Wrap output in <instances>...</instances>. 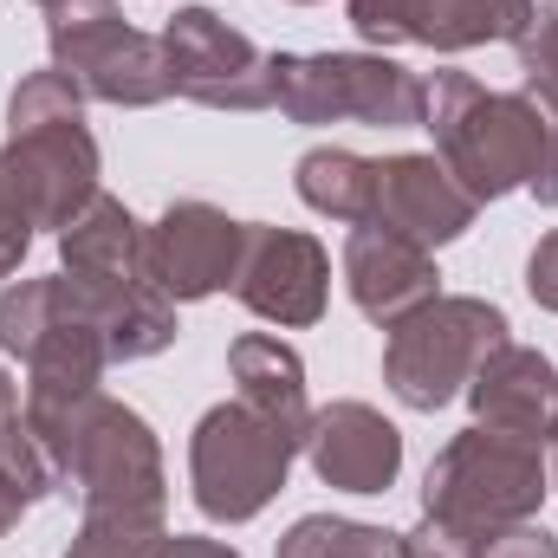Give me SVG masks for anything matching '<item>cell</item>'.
Masks as SVG:
<instances>
[{"mask_svg":"<svg viewBox=\"0 0 558 558\" xmlns=\"http://www.w3.org/2000/svg\"><path fill=\"white\" fill-rule=\"evenodd\" d=\"M59 254H65V279L78 286H105V279H149V260H143V221L111 202V195H92L72 228L59 234ZM156 286V279H149Z\"/></svg>","mask_w":558,"mask_h":558,"instance_id":"cell-16","label":"cell"},{"mask_svg":"<svg viewBox=\"0 0 558 558\" xmlns=\"http://www.w3.org/2000/svg\"><path fill=\"white\" fill-rule=\"evenodd\" d=\"M331 292V260L312 234L299 228H247L241 267H234V299L267 318V325H312Z\"/></svg>","mask_w":558,"mask_h":558,"instance_id":"cell-11","label":"cell"},{"mask_svg":"<svg viewBox=\"0 0 558 558\" xmlns=\"http://www.w3.org/2000/svg\"><path fill=\"white\" fill-rule=\"evenodd\" d=\"M474 195L441 169V156H384L377 162V189H371V221L364 228H390L416 247H448L474 228Z\"/></svg>","mask_w":558,"mask_h":558,"instance_id":"cell-12","label":"cell"},{"mask_svg":"<svg viewBox=\"0 0 558 558\" xmlns=\"http://www.w3.org/2000/svg\"><path fill=\"white\" fill-rule=\"evenodd\" d=\"M533 0H422L416 46L435 52H468V46H494V39H526L533 26Z\"/></svg>","mask_w":558,"mask_h":558,"instance_id":"cell-18","label":"cell"},{"mask_svg":"<svg viewBox=\"0 0 558 558\" xmlns=\"http://www.w3.org/2000/svg\"><path fill=\"white\" fill-rule=\"evenodd\" d=\"M299 7H305V0H299Z\"/></svg>","mask_w":558,"mask_h":558,"instance_id":"cell-34","label":"cell"},{"mask_svg":"<svg viewBox=\"0 0 558 558\" xmlns=\"http://www.w3.org/2000/svg\"><path fill=\"white\" fill-rule=\"evenodd\" d=\"M162 59L182 98L208 111H267L274 105V52H260L247 33H234L208 7H182L162 26Z\"/></svg>","mask_w":558,"mask_h":558,"instance_id":"cell-9","label":"cell"},{"mask_svg":"<svg viewBox=\"0 0 558 558\" xmlns=\"http://www.w3.org/2000/svg\"><path fill=\"white\" fill-rule=\"evenodd\" d=\"M371 189H377V162L357 156V149L325 143V149L299 156V202L318 208V215H331V221L364 228L371 221Z\"/></svg>","mask_w":558,"mask_h":558,"instance_id":"cell-19","label":"cell"},{"mask_svg":"<svg viewBox=\"0 0 558 558\" xmlns=\"http://www.w3.org/2000/svg\"><path fill=\"white\" fill-rule=\"evenodd\" d=\"M305 461L338 494H384L403 474V435L371 403H331L305 428Z\"/></svg>","mask_w":558,"mask_h":558,"instance_id":"cell-13","label":"cell"},{"mask_svg":"<svg viewBox=\"0 0 558 558\" xmlns=\"http://www.w3.org/2000/svg\"><path fill=\"white\" fill-rule=\"evenodd\" d=\"M98 195V143L78 118L7 131L0 143V279L33 247V228H72V215Z\"/></svg>","mask_w":558,"mask_h":558,"instance_id":"cell-3","label":"cell"},{"mask_svg":"<svg viewBox=\"0 0 558 558\" xmlns=\"http://www.w3.org/2000/svg\"><path fill=\"white\" fill-rule=\"evenodd\" d=\"M13 422H20V390H13V377L0 371V435H7Z\"/></svg>","mask_w":558,"mask_h":558,"instance_id":"cell-31","label":"cell"},{"mask_svg":"<svg viewBox=\"0 0 558 558\" xmlns=\"http://www.w3.org/2000/svg\"><path fill=\"white\" fill-rule=\"evenodd\" d=\"M468 410L481 428H500V435H520V441H558V364L526 351V344H500L474 384H468Z\"/></svg>","mask_w":558,"mask_h":558,"instance_id":"cell-15","label":"cell"},{"mask_svg":"<svg viewBox=\"0 0 558 558\" xmlns=\"http://www.w3.org/2000/svg\"><path fill=\"white\" fill-rule=\"evenodd\" d=\"M26 507H33V500H26V494H20V487H13V474H7V468H0V539H7V526H13V520H20V513H26Z\"/></svg>","mask_w":558,"mask_h":558,"instance_id":"cell-30","label":"cell"},{"mask_svg":"<svg viewBox=\"0 0 558 558\" xmlns=\"http://www.w3.org/2000/svg\"><path fill=\"white\" fill-rule=\"evenodd\" d=\"M299 441L267 422L260 410H247L241 397L234 403H215L208 416L195 422V441H189V487H195V507L208 520H254L279 487H286V468H292Z\"/></svg>","mask_w":558,"mask_h":558,"instance_id":"cell-8","label":"cell"},{"mask_svg":"<svg viewBox=\"0 0 558 558\" xmlns=\"http://www.w3.org/2000/svg\"><path fill=\"white\" fill-rule=\"evenodd\" d=\"M39 7H52V0H39Z\"/></svg>","mask_w":558,"mask_h":558,"instance_id":"cell-33","label":"cell"},{"mask_svg":"<svg viewBox=\"0 0 558 558\" xmlns=\"http://www.w3.org/2000/svg\"><path fill=\"white\" fill-rule=\"evenodd\" d=\"M435 254L390 234V228H351L344 241V286H351V305L371 318V325H403L410 312H422L428 299H441L435 286Z\"/></svg>","mask_w":558,"mask_h":558,"instance_id":"cell-14","label":"cell"},{"mask_svg":"<svg viewBox=\"0 0 558 558\" xmlns=\"http://www.w3.org/2000/svg\"><path fill=\"white\" fill-rule=\"evenodd\" d=\"M279 558H403V533L338 520V513H305L279 539Z\"/></svg>","mask_w":558,"mask_h":558,"instance_id":"cell-20","label":"cell"},{"mask_svg":"<svg viewBox=\"0 0 558 558\" xmlns=\"http://www.w3.org/2000/svg\"><path fill=\"white\" fill-rule=\"evenodd\" d=\"M59 305H65V274L7 286V292H0V351L26 357V351L46 338V325L59 318Z\"/></svg>","mask_w":558,"mask_h":558,"instance_id":"cell-22","label":"cell"},{"mask_svg":"<svg viewBox=\"0 0 558 558\" xmlns=\"http://www.w3.org/2000/svg\"><path fill=\"white\" fill-rule=\"evenodd\" d=\"M156 558H241L234 546H221V539H189V533H175V539H162Z\"/></svg>","mask_w":558,"mask_h":558,"instance_id":"cell-29","label":"cell"},{"mask_svg":"<svg viewBox=\"0 0 558 558\" xmlns=\"http://www.w3.org/2000/svg\"><path fill=\"white\" fill-rule=\"evenodd\" d=\"M46 46L52 72H65L98 105H162L175 92L162 39L124 26L118 0H52L46 7Z\"/></svg>","mask_w":558,"mask_h":558,"instance_id":"cell-7","label":"cell"},{"mask_svg":"<svg viewBox=\"0 0 558 558\" xmlns=\"http://www.w3.org/2000/svg\"><path fill=\"white\" fill-rule=\"evenodd\" d=\"M441 169L474 195V202H500L513 189H533L539 156H546V124L533 92H487L468 72H435L428 78V118Z\"/></svg>","mask_w":558,"mask_h":558,"instance_id":"cell-1","label":"cell"},{"mask_svg":"<svg viewBox=\"0 0 558 558\" xmlns=\"http://www.w3.org/2000/svg\"><path fill=\"white\" fill-rule=\"evenodd\" d=\"M481 558H558V539L546 533V526L520 520V526H500V533H487Z\"/></svg>","mask_w":558,"mask_h":558,"instance_id":"cell-26","label":"cell"},{"mask_svg":"<svg viewBox=\"0 0 558 558\" xmlns=\"http://www.w3.org/2000/svg\"><path fill=\"white\" fill-rule=\"evenodd\" d=\"M526 292H533L546 312H558V234H546V241L533 247V260H526Z\"/></svg>","mask_w":558,"mask_h":558,"instance_id":"cell-28","label":"cell"},{"mask_svg":"<svg viewBox=\"0 0 558 558\" xmlns=\"http://www.w3.org/2000/svg\"><path fill=\"white\" fill-rule=\"evenodd\" d=\"M241 241H247V221L221 215L215 202H169L156 228H143V260H149L156 292L182 305V299H208L234 286Z\"/></svg>","mask_w":558,"mask_h":558,"instance_id":"cell-10","label":"cell"},{"mask_svg":"<svg viewBox=\"0 0 558 558\" xmlns=\"http://www.w3.org/2000/svg\"><path fill=\"white\" fill-rule=\"evenodd\" d=\"M228 371L241 384V403L260 410L267 422H279L299 448H305V428H312V403H305V364L292 344H279L274 331H247L228 344Z\"/></svg>","mask_w":558,"mask_h":558,"instance_id":"cell-17","label":"cell"},{"mask_svg":"<svg viewBox=\"0 0 558 558\" xmlns=\"http://www.w3.org/2000/svg\"><path fill=\"white\" fill-rule=\"evenodd\" d=\"M33 435L52 448L59 481L78 487L85 513H98V507H162V448H156L149 422L124 403H111L105 390H92L85 403H72L59 422H46Z\"/></svg>","mask_w":558,"mask_h":558,"instance_id":"cell-5","label":"cell"},{"mask_svg":"<svg viewBox=\"0 0 558 558\" xmlns=\"http://www.w3.org/2000/svg\"><path fill=\"white\" fill-rule=\"evenodd\" d=\"M507 344V312L494 299H428L384 344V384L403 410H441L468 397L474 371Z\"/></svg>","mask_w":558,"mask_h":558,"instance_id":"cell-6","label":"cell"},{"mask_svg":"<svg viewBox=\"0 0 558 558\" xmlns=\"http://www.w3.org/2000/svg\"><path fill=\"white\" fill-rule=\"evenodd\" d=\"M162 539V507H98L85 513L65 558H156Z\"/></svg>","mask_w":558,"mask_h":558,"instance_id":"cell-21","label":"cell"},{"mask_svg":"<svg viewBox=\"0 0 558 558\" xmlns=\"http://www.w3.org/2000/svg\"><path fill=\"white\" fill-rule=\"evenodd\" d=\"M274 105L292 124L410 131L428 118V85L384 52H274Z\"/></svg>","mask_w":558,"mask_h":558,"instance_id":"cell-4","label":"cell"},{"mask_svg":"<svg viewBox=\"0 0 558 558\" xmlns=\"http://www.w3.org/2000/svg\"><path fill=\"white\" fill-rule=\"evenodd\" d=\"M85 111V92L65 78V72H26L20 85H13V98H7V131H39V124H65V118H78Z\"/></svg>","mask_w":558,"mask_h":558,"instance_id":"cell-23","label":"cell"},{"mask_svg":"<svg viewBox=\"0 0 558 558\" xmlns=\"http://www.w3.org/2000/svg\"><path fill=\"white\" fill-rule=\"evenodd\" d=\"M487 539H468L461 526H448V520H428L422 513L416 533H403V558H481Z\"/></svg>","mask_w":558,"mask_h":558,"instance_id":"cell-25","label":"cell"},{"mask_svg":"<svg viewBox=\"0 0 558 558\" xmlns=\"http://www.w3.org/2000/svg\"><path fill=\"white\" fill-rule=\"evenodd\" d=\"M526 92H533V105H539V124H546V156H539V175H533L526 195H533L539 208H558V85L526 72Z\"/></svg>","mask_w":558,"mask_h":558,"instance_id":"cell-24","label":"cell"},{"mask_svg":"<svg viewBox=\"0 0 558 558\" xmlns=\"http://www.w3.org/2000/svg\"><path fill=\"white\" fill-rule=\"evenodd\" d=\"M553 474L539 461V441H520V435H500V428H468L454 435L435 461H428V481H422V513L428 520H448L461 526L468 539H487L500 526H520L539 513Z\"/></svg>","mask_w":558,"mask_h":558,"instance_id":"cell-2","label":"cell"},{"mask_svg":"<svg viewBox=\"0 0 558 558\" xmlns=\"http://www.w3.org/2000/svg\"><path fill=\"white\" fill-rule=\"evenodd\" d=\"M520 65H526L533 78H553L558 85V13H546V20L526 26V39H520Z\"/></svg>","mask_w":558,"mask_h":558,"instance_id":"cell-27","label":"cell"},{"mask_svg":"<svg viewBox=\"0 0 558 558\" xmlns=\"http://www.w3.org/2000/svg\"><path fill=\"white\" fill-rule=\"evenodd\" d=\"M553 481H558V461H553Z\"/></svg>","mask_w":558,"mask_h":558,"instance_id":"cell-32","label":"cell"}]
</instances>
